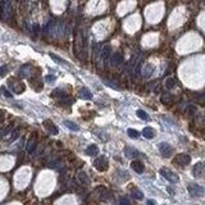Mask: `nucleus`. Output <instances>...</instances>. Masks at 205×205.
Listing matches in <instances>:
<instances>
[{
	"mask_svg": "<svg viewBox=\"0 0 205 205\" xmlns=\"http://www.w3.org/2000/svg\"><path fill=\"white\" fill-rule=\"evenodd\" d=\"M85 49V41L82 37V32L77 31L76 32V39H75V50H76V55L81 56V53Z\"/></svg>",
	"mask_w": 205,
	"mask_h": 205,
	"instance_id": "obj_1",
	"label": "nucleus"
},
{
	"mask_svg": "<svg viewBox=\"0 0 205 205\" xmlns=\"http://www.w3.org/2000/svg\"><path fill=\"white\" fill-rule=\"evenodd\" d=\"M159 173L163 176V177L167 180V181H169V182H172V184H177V182L180 181V177L177 174H176L174 172H172L171 169H168V168H165V167H163V168H160V171H159Z\"/></svg>",
	"mask_w": 205,
	"mask_h": 205,
	"instance_id": "obj_2",
	"label": "nucleus"
},
{
	"mask_svg": "<svg viewBox=\"0 0 205 205\" xmlns=\"http://www.w3.org/2000/svg\"><path fill=\"white\" fill-rule=\"evenodd\" d=\"M12 4L8 2V0H4L2 3V18L3 19H10L12 18Z\"/></svg>",
	"mask_w": 205,
	"mask_h": 205,
	"instance_id": "obj_3",
	"label": "nucleus"
},
{
	"mask_svg": "<svg viewBox=\"0 0 205 205\" xmlns=\"http://www.w3.org/2000/svg\"><path fill=\"white\" fill-rule=\"evenodd\" d=\"M173 163L177 164V165H180V167L188 165L190 163H191V157L187 155V154H178V155H176Z\"/></svg>",
	"mask_w": 205,
	"mask_h": 205,
	"instance_id": "obj_4",
	"label": "nucleus"
},
{
	"mask_svg": "<svg viewBox=\"0 0 205 205\" xmlns=\"http://www.w3.org/2000/svg\"><path fill=\"white\" fill-rule=\"evenodd\" d=\"M187 190H188V194L191 195L192 197H200L204 195V188L196 184H191L187 186Z\"/></svg>",
	"mask_w": 205,
	"mask_h": 205,
	"instance_id": "obj_5",
	"label": "nucleus"
},
{
	"mask_svg": "<svg viewBox=\"0 0 205 205\" xmlns=\"http://www.w3.org/2000/svg\"><path fill=\"white\" fill-rule=\"evenodd\" d=\"M94 167L96 168L98 171L100 172H104L108 169V167H109V163H108V160L105 157H99L98 159H95V162H94Z\"/></svg>",
	"mask_w": 205,
	"mask_h": 205,
	"instance_id": "obj_6",
	"label": "nucleus"
},
{
	"mask_svg": "<svg viewBox=\"0 0 205 205\" xmlns=\"http://www.w3.org/2000/svg\"><path fill=\"white\" fill-rule=\"evenodd\" d=\"M159 151L160 154L164 157V158H169L172 154H173V148L169 145V144H167V142H160L159 144Z\"/></svg>",
	"mask_w": 205,
	"mask_h": 205,
	"instance_id": "obj_7",
	"label": "nucleus"
},
{
	"mask_svg": "<svg viewBox=\"0 0 205 205\" xmlns=\"http://www.w3.org/2000/svg\"><path fill=\"white\" fill-rule=\"evenodd\" d=\"M131 168L136 172V173H142L145 171V167H144V163L140 162V160H133L132 163H131Z\"/></svg>",
	"mask_w": 205,
	"mask_h": 205,
	"instance_id": "obj_8",
	"label": "nucleus"
},
{
	"mask_svg": "<svg viewBox=\"0 0 205 205\" xmlns=\"http://www.w3.org/2000/svg\"><path fill=\"white\" fill-rule=\"evenodd\" d=\"M44 127H45L50 133H53V135H56L58 133V128H56V126L55 124L51 122V121H44Z\"/></svg>",
	"mask_w": 205,
	"mask_h": 205,
	"instance_id": "obj_9",
	"label": "nucleus"
},
{
	"mask_svg": "<svg viewBox=\"0 0 205 205\" xmlns=\"http://www.w3.org/2000/svg\"><path fill=\"white\" fill-rule=\"evenodd\" d=\"M109 55H110V46L105 45L104 48H102L101 53H100V59H101V62L108 60V59H109Z\"/></svg>",
	"mask_w": 205,
	"mask_h": 205,
	"instance_id": "obj_10",
	"label": "nucleus"
},
{
	"mask_svg": "<svg viewBox=\"0 0 205 205\" xmlns=\"http://www.w3.org/2000/svg\"><path fill=\"white\" fill-rule=\"evenodd\" d=\"M142 135L146 138H153L154 136H155V131H154L151 127H145L144 131H142Z\"/></svg>",
	"mask_w": 205,
	"mask_h": 205,
	"instance_id": "obj_11",
	"label": "nucleus"
},
{
	"mask_svg": "<svg viewBox=\"0 0 205 205\" xmlns=\"http://www.w3.org/2000/svg\"><path fill=\"white\" fill-rule=\"evenodd\" d=\"M98 153H99V149H98L96 145H90L89 148L86 149V154H87V155L95 157V155H98Z\"/></svg>",
	"mask_w": 205,
	"mask_h": 205,
	"instance_id": "obj_12",
	"label": "nucleus"
},
{
	"mask_svg": "<svg viewBox=\"0 0 205 205\" xmlns=\"http://www.w3.org/2000/svg\"><path fill=\"white\" fill-rule=\"evenodd\" d=\"M110 62H112V65H119L123 62V56L121 54H114L113 58L110 59Z\"/></svg>",
	"mask_w": 205,
	"mask_h": 205,
	"instance_id": "obj_13",
	"label": "nucleus"
},
{
	"mask_svg": "<svg viewBox=\"0 0 205 205\" xmlns=\"http://www.w3.org/2000/svg\"><path fill=\"white\" fill-rule=\"evenodd\" d=\"M64 126H65V127H68L71 131H79V126H78V124H76L75 122L65 121V122H64Z\"/></svg>",
	"mask_w": 205,
	"mask_h": 205,
	"instance_id": "obj_14",
	"label": "nucleus"
},
{
	"mask_svg": "<svg viewBox=\"0 0 205 205\" xmlns=\"http://www.w3.org/2000/svg\"><path fill=\"white\" fill-rule=\"evenodd\" d=\"M124 153H126V155L128 158H136V157H138V153L135 149H132V148H126Z\"/></svg>",
	"mask_w": 205,
	"mask_h": 205,
	"instance_id": "obj_15",
	"label": "nucleus"
},
{
	"mask_svg": "<svg viewBox=\"0 0 205 205\" xmlns=\"http://www.w3.org/2000/svg\"><path fill=\"white\" fill-rule=\"evenodd\" d=\"M127 133L130 137H132V138H137L138 136H140V133H138V131L133 130V128H128L127 130Z\"/></svg>",
	"mask_w": 205,
	"mask_h": 205,
	"instance_id": "obj_16",
	"label": "nucleus"
},
{
	"mask_svg": "<svg viewBox=\"0 0 205 205\" xmlns=\"http://www.w3.org/2000/svg\"><path fill=\"white\" fill-rule=\"evenodd\" d=\"M81 96H82L83 99H91V98H92V94H91L89 90H87V89H85V87H83V89L81 90Z\"/></svg>",
	"mask_w": 205,
	"mask_h": 205,
	"instance_id": "obj_17",
	"label": "nucleus"
},
{
	"mask_svg": "<svg viewBox=\"0 0 205 205\" xmlns=\"http://www.w3.org/2000/svg\"><path fill=\"white\" fill-rule=\"evenodd\" d=\"M132 196L135 197V199H137V200H141V199H144V194L140 191V190H133L132 191Z\"/></svg>",
	"mask_w": 205,
	"mask_h": 205,
	"instance_id": "obj_18",
	"label": "nucleus"
},
{
	"mask_svg": "<svg viewBox=\"0 0 205 205\" xmlns=\"http://www.w3.org/2000/svg\"><path fill=\"white\" fill-rule=\"evenodd\" d=\"M35 148H36V141H35V140H31L30 142H28V146H27V151L30 153V154H32V153L35 151Z\"/></svg>",
	"mask_w": 205,
	"mask_h": 205,
	"instance_id": "obj_19",
	"label": "nucleus"
},
{
	"mask_svg": "<svg viewBox=\"0 0 205 205\" xmlns=\"http://www.w3.org/2000/svg\"><path fill=\"white\" fill-rule=\"evenodd\" d=\"M136 114H137L138 118H141V119H144V121H149V115L146 114L144 110H137Z\"/></svg>",
	"mask_w": 205,
	"mask_h": 205,
	"instance_id": "obj_20",
	"label": "nucleus"
},
{
	"mask_svg": "<svg viewBox=\"0 0 205 205\" xmlns=\"http://www.w3.org/2000/svg\"><path fill=\"white\" fill-rule=\"evenodd\" d=\"M49 55H50V58H51V59H53V60H55L56 63H60V64H65V60H63L62 58H59L58 55H55V54H53V53H50Z\"/></svg>",
	"mask_w": 205,
	"mask_h": 205,
	"instance_id": "obj_21",
	"label": "nucleus"
},
{
	"mask_svg": "<svg viewBox=\"0 0 205 205\" xmlns=\"http://www.w3.org/2000/svg\"><path fill=\"white\" fill-rule=\"evenodd\" d=\"M200 169H203V164L201 163H199V164H196L195 167H194V176H200Z\"/></svg>",
	"mask_w": 205,
	"mask_h": 205,
	"instance_id": "obj_22",
	"label": "nucleus"
},
{
	"mask_svg": "<svg viewBox=\"0 0 205 205\" xmlns=\"http://www.w3.org/2000/svg\"><path fill=\"white\" fill-rule=\"evenodd\" d=\"M176 81H174V78H167V81H165V87L167 89H172V87L174 86Z\"/></svg>",
	"mask_w": 205,
	"mask_h": 205,
	"instance_id": "obj_23",
	"label": "nucleus"
},
{
	"mask_svg": "<svg viewBox=\"0 0 205 205\" xmlns=\"http://www.w3.org/2000/svg\"><path fill=\"white\" fill-rule=\"evenodd\" d=\"M6 73V68L5 67H0V76H5Z\"/></svg>",
	"mask_w": 205,
	"mask_h": 205,
	"instance_id": "obj_24",
	"label": "nucleus"
},
{
	"mask_svg": "<svg viewBox=\"0 0 205 205\" xmlns=\"http://www.w3.org/2000/svg\"><path fill=\"white\" fill-rule=\"evenodd\" d=\"M46 81L48 82H53V81H55V77L54 76H46Z\"/></svg>",
	"mask_w": 205,
	"mask_h": 205,
	"instance_id": "obj_25",
	"label": "nucleus"
},
{
	"mask_svg": "<svg viewBox=\"0 0 205 205\" xmlns=\"http://www.w3.org/2000/svg\"><path fill=\"white\" fill-rule=\"evenodd\" d=\"M4 95H5L6 98H10V96H12V95H10V92H9V91H6V90H4Z\"/></svg>",
	"mask_w": 205,
	"mask_h": 205,
	"instance_id": "obj_26",
	"label": "nucleus"
},
{
	"mask_svg": "<svg viewBox=\"0 0 205 205\" xmlns=\"http://www.w3.org/2000/svg\"><path fill=\"white\" fill-rule=\"evenodd\" d=\"M121 205H130V203L127 200H121Z\"/></svg>",
	"mask_w": 205,
	"mask_h": 205,
	"instance_id": "obj_27",
	"label": "nucleus"
},
{
	"mask_svg": "<svg viewBox=\"0 0 205 205\" xmlns=\"http://www.w3.org/2000/svg\"><path fill=\"white\" fill-rule=\"evenodd\" d=\"M148 205H157L155 203H154V200H148V203H146Z\"/></svg>",
	"mask_w": 205,
	"mask_h": 205,
	"instance_id": "obj_28",
	"label": "nucleus"
}]
</instances>
